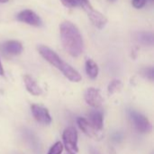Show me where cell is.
Instances as JSON below:
<instances>
[{"instance_id":"7","label":"cell","mask_w":154,"mask_h":154,"mask_svg":"<svg viewBox=\"0 0 154 154\" xmlns=\"http://www.w3.org/2000/svg\"><path fill=\"white\" fill-rule=\"evenodd\" d=\"M31 110H32V113L34 119L38 123L45 124V125H48L51 123V114L45 107L42 105H38V104H32L31 106Z\"/></svg>"},{"instance_id":"11","label":"cell","mask_w":154,"mask_h":154,"mask_svg":"<svg viewBox=\"0 0 154 154\" xmlns=\"http://www.w3.org/2000/svg\"><path fill=\"white\" fill-rule=\"evenodd\" d=\"M23 136L24 138V141L28 143V145L35 152V154L41 153V152H42V145L40 143L39 139L36 137V135L32 132L24 129L23 131Z\"/></svg>"},{"instance_id":"21","label":"cell","mask_w":154,"mask_h":154,"mask_svg":"<svg viewBox=\"0 0 154 154\" xmlns=\"http://www.w3.org/2000/svg\"><path fill=\"white\" fill-rule=\"evenodd\" d=\"M123 140V134L119 132L113 134V141L116 142V143H119Z\"/></svg>"},{"instance_id":"20","label":"cell","mask_w":154,"mask_h":154,"mask_svg":"<svg viewBox=\"0 0 154 154\" xmlns=\"http://www.w3.org/2000/svg\"><path fill=\"white\" fill-rule=\"evenodd\" d=\"M132 4L135 8L140 9V8H143L145 5L146 0H132Z\"/></svg>"},{"instance_id":"13","label":"cell","mask_w":154,"mask_h":154,"mask_svg":"<svg viewBox=\"0 0 154 154\" xmlns=\"http://www.w3.org/2000/svg\"><path fill=\"white\" fill-rule=\"evenodd\" d=\"M23 82L26 87V90L32 95L38 96L42 93V88L39 86L37 82L30 75H24L23 76Z\"/></svg>"},{"instance_id":"15","label":"cell","mask_w":154,"mask_h":154,"mask_svg":"<svg viewBox=\"0 0 154 154\" xmlns=\"http://www.w3.org/2000/svg\"><path fill=\"white\" fill-rule=\"evenodd\" d=\"M86 72L88 76L91 79H96L97 77L98 66L92 59H88L86 61Z\"/></svg>"},{"instance_id":"24","label":"cell","mask_w":154,"mask_h":154,"mask_svg":"<svg viewBox=\"0 0 154 154\" xmlns=\"http://www.w3.org/2000/svg\"><path fill=\"white\" fill-rule=\"evenodd\" d=\"M9 0H0V3H6V2H8Z\"/></svg>"},{"instance_id":"10","label":"cell","mask_w":154,"mask_h":154,"mask_svg":"<svg viewBox=\"0 0 154 154\" xmlns=\"http://www.w3.org/2000/svg\"><path fill=\"white\" fill-rule=\"evenodd\" d=\"M2 53L8 55H18L23 52V44L19 41H6L1 45Z\"/></svg>"},{"instance_id":"19","label":"cell","mask_w":154,"mask_h":154,"mask_svg":"<svg viewBox=\"0 0 154 154\" xmlns=\"http://www.w3.org/2000/svg\"><path fill=\"white\" fill-rule=\"evenodd\" d=\"M60 1L64 5V6L69 7V8H72V7L79 6L78 0H60Z\"/></svg>"},{"instance_id":"4","label":"cell","mask_w":154,"mask_h":154,"mask_svg":"<svg viewBox=\"0 0 154 154\" xmlns=\"http://www.w3.org/2000/svg\"><path fill=\"white\" fill-rule=\"evenodd\" d=\"M63 143L66 151L69 154H76L79 152L78 148V133L74 127H68L62 134Z\"/></svg>"},{"instance_id":"26","label":"cell","mask_w":154,"mask_h":154,"mask_svg":"<svg viewBox=\"0 0 154 154\" xmlns=\"http://www.w3.org/2000/svg\"><path fill=\"white\" fill-rule=\"evenodd\" d=\"M150 1H152H152H153V0H150Z\"/></svg>"},{"instance_id":"6","label":"cell","mask_w":154,"mask_h":154,"mask_svg":"<svg viewBox=\"0 0 154 154\" xmlns=\"http://www.w3.org/2000/svg\"><path fill=\"white\" fill-rule=\"evenodd\" d=\"M17 20L23 23H25L27 25H32V26H41L42 25V20L39 15H37L32 10L30 9H25L21 11L17 16Z\"/></svg>"},{"instance_id":"12","label":"cell","mask_w":154,"mask_h":154,"mask_svg":"<svg viewBox=\"0 0 154 154\" xmlns=\"http://www.w3.org/2000/svg\"><path fill=\"white\" fill-rule=\"evenodd\" d=\"M88 123L92 127L99 133H102L103 129V113L98 110H93L88 113Z\"/></svg>"},{"instance_id":"16","label":"cell","mask_w":154,"mask_h":154,"mask_svg":"<svg viewBox=\"0 0 154 154\" xmlns=\"http://www.w3.org/2000/svg\"><path fill=\"white\" fill-rule=\"evenodd\" d=\"M121 88H122V83H121V81L116 79V80L111 81V83L108 85L107 91H108V93L109 94H114L116 92L120 91Z\"/></svg>"},{"instance_id":"5","label":"cell","mask_w":154,"mask_h":154,"mask_svg":"<svg viewBox=\"0 0 154 154\" xmlns=\"http://www.w3.org/2000/svg\"><path fill=\"white\" fill-rule=\"evenodd\" d=\"M129 117L134 123L135 129L141 133H148L152 131V124L149 122V120L143 115L142 113L134 111V110H130L128 112Z\"/></svg>"},{"instance_id":"27","label":"cell","mask_w":154,"mask_h":154,"mask_svg":"<svg viewBox=\"0 0 154 154\" xmlns=\"http://www.w3.org/2000/svg\"><path fill=\"white\" fill-rule=\"evenodd\" d=\"M68 154H69V153H68Z\"/></svg>"},{"instance_id":"2","label":"cell","mask_w":154,"mask_h":154,"mask_svg":"<svg viewBox=\"0 0 154 154\" xmlns=\"http://www.w3.org/2000/svg\"><path fill=\"white\" fill-rule=\"evenodd\" d=\"M37 49H38V52L40 53V54L47 62H49L51 65H53L54 67L59 69L69 80H70L71 82H75V83H78L81 80V76H80L79 73L77 70H75L71 65H69L65 61H63L50 47L40 44V45H38Z\"/></svg>"},{"instance_id":"22","label":"cell","mask_w":154,"mask_h":154,"mask_svg":"<svg viewBox=\"0 0 154 154\" xmlns=\"http://www.w3.org/2000/svg\"><path fill=\"white\" fill-rule=\"evenodd\" d=\"M90 154H100L98 152V151H97L94 148H90Z\"/></svg>"},{"instance_id":"23","label":"cell","mask_w":154,"mask_h":154,"mask_svg":"<svg viewBox=\"0 0 154 154\" xmlns=\"http://www.w3.org/2000/svg\"><path fill=\"white\" fill-rule=\"evenodd\" d=\"M0 75H4V68L1 63V60H0Z\"/></svg>"},{"instance_id":"25","label":"cell","mask_w":154,"mask_h":154,"mask_svg":"<svg viewBox=\"0 0 154 154\" xmlns=\"http://www.w3.org/2000/svg\"><path fill=\"white\" fill-rule=\"evenodd\" d=\"M109 2H115V1H116V0H108Z\"/></svg>"},{"instance_id":"1","label":"cell","mask_w":154,"mask_h":154,"mask_svg":"<svg viewBox=\"0 0 154 154\" xmlns=\"http://www.w3.org/2000/svg\"><path fill=\"white\" fill-rule=\"evenodd\" d=\"M60 34L66 52L73 57L79 56L84 49V43L79 28L69 21H64L60 25Z\"/></svg>"},{"instance_id":"18","label":"cell","mask_w":154,"mask_h":154,"mask_svg":"<svg viewBox=\"0 0 154 154\" xmlns=\"http://www.w3.org/2000/svg\"><path fill=\"white\" fill-rule=\"evenodd\" d=\"M62 150H63V144L60 142H57L51 147L47 154H61Z\"/></svg>"},{"instance_id":"17","label":"cell","mask_w":154,"mask_h":154,"mask_svg":"<svg viewBox=\"0 0 154 154\" xmlns=\"http://www.w3.org/2000/svg\"><path fill=\"white\" fill-rule=\"evenodd\" d=\"M140 73H141V75L143 76V77H144L145 79H148V80H150V81H153L154 79V69L153 67H144V68H143L141 71H140Z\"/></svg>"},{"instance_id":"14","label":"cell","mask_w":154,"mask_h":154,"mask_svg":"<svg viewBox=\"0 0 154 154\" xmlns=\"http://www.w3.org/2000/svg\"><path fill=\"white\" fill-rule=\"evenodd\" d=\"M135 39L138 43L145 46H152L154 44L153 34L152 32H139L136 34Z\"/></svg>"},{"instance_id":"3","label":"cell","mask_w":154,"mask_h":154,"mask_svg":"<svg viewBox=\"0 0 154 154\" xmlns=\"http://www.w3.org/2000/svg\"><path fill=\"white\" fill-rule=\"evenodd\" d=\"M78 2L79 5L85 10V12L88 14L89 20L97 28L103 29L106 26L107 23V18L102 13L95 10L88 0H78Z\"/></svg>"},{"instance_id":"8","label":"cell","mask_w":154,"mask_h":154,"mask_svg":"<svg viewBox=\"0 0 154 154\" xmlns=\"http://www.w3.org/2000/svg\"><path fill=\"white\" fill-rule=\"evenodd\" d=\"M85 101L88 105L94 108H99L103 103V98L100 91L93 87L88 88L85 93Z\"/></svg>"},{"instance_id":"9","label":"cell","mask_w":154,"mask_h":154,"mask_svg":"<svg viewBox=\"0 0 154 154\" xmlns=\"http://www.w3.org/2000/svg\"><path fill=\"white\" fill-rule=\"evenodd\" d=\"M77 123H78V125L79 127V129L86 134L88 135V137L90 138H93V139H97V140H100L102 138V133L97 132V130H95L92 125L88 123V121L85 118H78L77 120Z\"/></svg>"}]
</instances>
